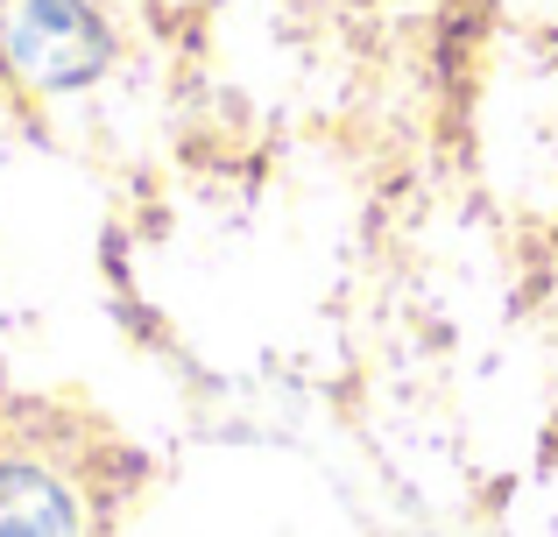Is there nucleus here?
Segmentation results:
<instances>
[{"label":"nucleus","mask_w":558,"mask_h":537,"mask_svg":"<svg viewBox=\"0 0 558 537\" xmlns=\"http://www.w3.org/2000/svg\"><path fill=\"white\" fill-rule=\"evenodd\" d=\"M0 537H85L78 496L50 467L8 460L0 467Z\"/></svg>","instance_id":"f03ea898"},{"label":"nucleus","mask_w":558,"mask_h":537,"mask_svg":"<svg viewBox=\"0 0 558 537\" xmlns=\"http://www.w3.org/2000/svg\"><path fill=\"white\" fill-rule=\"evenodd\" d=\"M0 64L36 93H71L113 64V36L85 0H0Z\"/></svg>","instance_id":"f257e3e1"}]
</instances>
